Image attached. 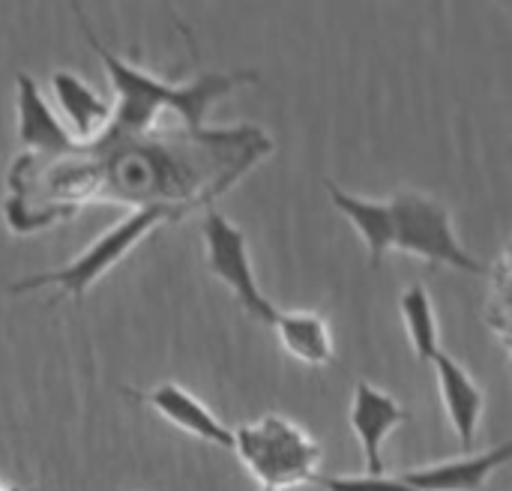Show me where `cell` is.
I'll return each instance as SVG.
<instances>
[{
  "mask_svg": "<svg viewBox=\"0 0 512 491\" xmlns=\"http://www.w3.org/2000/svg\"><path fill=\"white\" fill-rule=\"evenodd\" d=\"M273 153V138L249 123L231 129H120L66 141L48 153L24 150L6 177V222L36 234L87 204L168 210L177 222L213 207L243 174Z\"/></svg>",
  "mask_w": 512,
  "mask_h": 491,
  "instance_id": "obj_1",
  "label": "cell"
},
{
  "mask_svg": "<svg viewBox=\"0 0 512 491\" xmlns=\"http://www.w3.org/2000/svg\"><path fill=\"white\" fill-rule=\"evenodd\" d=\"M75 15H78L81 33L87 36V42L93 45V51L105 63V69L111 75V84H114V93H117V105L111 108V120H108L111 126L144 132V129L156 126V120H159V114L165 108H171V111H177L183 117L186 129H207L204 117H207L210 105L216 99L228 96L237 84L255 81V72H207V75H198L189 84L159 78V75L117 57L111 48H105L96 39V33L87 27L78 6H75Z\"/></svg>",
  "mask_w": 512,
  "mask_h": 491,
  "instance_id": "obj_2",
  "label": "cell"
},
{
  "mask_svg": "<svg viewBox=\"0 0 512 491\" xmlns=\"http://www.w3.org/2000/svg\"><path fill=\"white\" fill-rule=\"evenodd\" d=\"M234 450L243 465L264 489H288L300 483H315L321 468V444L297 423L267 414L252 426L234 432Z\"/></svg>",
  "mask_w": 512,
  "mask_h": 491,
  "instance_id": "obj_3",
  "label": "cell"
},
{
  "mask_svg": "<svg viewBox=\"0 0 512 491\" xmlns=\"http://www.w3.org/2000/svg\"><path fill=\"white\" fill-rule=\"evenodd\" d=\"M390 210V249L417 255L432 267H453L474 276H489L492 270L465 252L453 231L450 210L420 192H399L387 201Z\"/></svg>",
  "mask_w": 512,
  "mask_h": 491,
  "instance_id": "obj_4",
  "label": "cell"
},
{
  "mask_svg": "<svg viewBox=\"0 0 512 491\" xmlns=\"http://www.w3.org/2000/svg\"><path fill=\"white\" fill-rule=\"evenodd\" d=\"M177 222L168 210H135L129 219L117 222L108 234H102L93 246H87L84 255H78L72 264L60 267V270H48L39 276H27L21 282H15L9 291L12 294H24V291H39V288H57L60 294H69L75 300H81L114 264H120L153 228L159 225H171Z\"/></svg>",
  "mask_w": 512,
  "mask_h": 491,
  "instance_id": "obj_5",
  "label": "cell"
},
{
  "mask_svg": "<svg viewBox=\"0 0 512 491\" xmlns=\"http://www.w3.org/2000/svg\"><path fill=\"white\" fill-rule=\"evenodd\" d=\"M201 234H204V249H207V270L234 291V297L249 312V318H258L261 324L273 327L279 318V309L261 294L255 282L246 234L213 207L204 210Z\"/></svg>",
  "mask_w": 512,
  "mask_h": 491,
  "instance_id": "obj_6",
  "label": "cell"
},
{
  "mask_svg": "<svg viewBox=\"0 0 512 491\" xmlns=\"http://www.w3.org/2000/svg\"><path fill=\"white\" fill-rule=\"evenodd\" d=\"M123 393L129 396V399H135V402H141V405H147V408H153L159 417H165L168 423H174L177 429H183V432H189V435H195V438H201V441H207V444H216V447H222V450H234V432L231 429H225L213 414H210V408L207 405H201L189 390H183L180 384H159V387H153V390H129V387H123Z\"/></svg>",
  "mask_w": 512,
  "mask_h": 491,
  "instance_id": "obj_7",
  "label": "cell"
},
{
  "mask_svg": "<svg viewBox=\"0 0 512 491\" xmlns=\"http://www.w3.org/2000/svg\"><path fill=\"white\" fill-rule=\"evenodd\" d=\"M408 420H411V414L393 396H387L384 390H378L366 381H357L354 399H351V429L360 438L369 477H384L381 447H384L387 435Z\"/></svg>",
  "mask_w": 512,
  "mask_h": 491,
  "instance_id": "obj_8",
  "label": "cell"
},
{
  "mask_svg": "<svg viewBox=\"0 0 512 491\" xmlns=\"http://www.w3.org/2000/svg\"><path fill=\"white\" fill-rule=\"evenodd\" d=\"M512 456V444L504 441L495 450H486L480 456L453 459L444 465L408 471L399 480L414 491H480L495 471H501Z\"/></svg>",
  "mask_w": 512,
  "mask_h": 491,
  "instance_id": "obj_9",
  "label": "cell"
},
{
  "mask_svg": "<svg viewBox=\"0 0 512 491\" xmlns=\"http://www.w3.org/2000/svg\"><path fill=\"white\" fill-rule=\"evenodd\" d=\"M429 366L438 375V390L444 396V408L447 417L462 441V447L468 450L477 438L480 420H483V408H486V396L483 390L474 384V378L465 372V366H459L447 351H438Z\"/></svg>",
  "mask_w": 512,
  "mask_h": 491,
  "instance_id": "obj_10",
  "label": "cell"
},
{
  "mask_svg": "<svg viewBox=\"0 0 512 491\" xmlns=\"http://www.w3.org/2000/svg\"><path fill=\"white\" fill-rule=\"evenodd\" d=\"M51 87L54 96L69 120V126L75 129L72 141H93L111 120V105L90 87L84 84L78 75L72 72H54L51 75Z\"/></svg>",
  "mask_w": 512,
  "mask_h": 491,
  "instance_id": "obj_11",
  "label": "cell"
},
{
  "mask_svg": "<svg viewBox=\"0 0 512 491\" xmlns=\"http://www.w3.org/2000/svg\"><path fill=\"white\" fill-rule=\"evenodd\" d=\"M18 141L30 153H48L72 141L30 75H18Z\"/></svg>",
  "mask_w": 512,
  "mask_h": 491,
  "instance_id": "obj_12",
  "label": "cell"
},
{
  "mask_svg": "<svg viewBox=\"0 0 512 491\" xmlns=\"http://www.w3.org/2000/svg\"><path fill=\"white\" fill-rule=\"evenodd\" d=\"M327 192H330V201L333 207L357 228V234L363 237L366 249H369V261L372 267L381 264V258L390 252V210H387V201H366V198H357L345 189H339L333 180L324 183Z\"/></svg>",
  "mask_w": 512,
  "mask_h": 491,
  "instance_id": "obj_13",
  "label": "cell"
},
{
  "mask_svg": "<svg viewBox=\"0 0 512 491\" xmlns=\"http://www.w3.org/2000/svg\"><path fill=\"white\" fill-rule=\"evenodd\" d=\"M276 333L285 345V351L309 366H330L336 360L330 327L315 312H279Z\"/></svg>",
  "mask_w": 512,
  "mask_h": 491,
  "instance_id": "obj_14",
  "label": "cell"
},
{
  "mask_svg": "<svg viewBox=\"0 0 512 491\" xmlns=\"http://www.w3.org/2000/svg\"><path fill=\"white\" fill-rule=\"evenodd\" d=\"M399 306H402V318H405V327H408V336H411L417 360L429 363L441 351V333H438L435 309H432V300H429L426 288L423 285H411L402 294Z\"/></svg>",
  "mask_w": 512,
  "mask_h": 491,
  "instance_id": "obj_15",
  "label": "cell"
},
{
  "mask_svg": "<svg viewBox=\"0 0 512 491\" xmlns=\"http://www.w3.org/2000/svg\"><path fill=\"white\" fill-rule=\"evenodd\" d=\"M315 483L324 491H414L411 486H405L399 477L387 480V477H315Z\"/></svg>",
  "mask_w": 512,
  "mask_h": 491,
  "instance_id": "obj_16",
  "label": "cell"
},
{
  "mask_svg": "<svg viewBox=\"0 0 512 491\" xmlns=\"http://www.w3.org/2000/svg\"><path fill=\"white\" fill-rule=\"evenodd\" d=\"M0 491H36V489H21V486H12V483H3V480H0Z\"/></svg>",
  "mask_w": 512,
  "mask_h": 491,
  "instance_id": "obj_17",
  "label": "cell"
},
{
  "mask_svg": "<svg viewBox=\"0 0 512 491\" xmlns=\"http://www.w3.org/2000/svg\"><path fill=\"white\" fill-rule=\"evenodd\" d=\"M261 491H273V489H261Z\"/></svg>",
  "mask_w": 512,
  "mask_h": 491,
  "instance_id": "obj_18",
  "label": "cell"
}]
</instances>
